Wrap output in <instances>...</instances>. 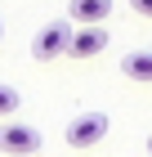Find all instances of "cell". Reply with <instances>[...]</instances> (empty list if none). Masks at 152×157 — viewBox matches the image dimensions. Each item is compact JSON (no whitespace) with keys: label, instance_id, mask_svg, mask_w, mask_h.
Returning <instances> with one entry per match:
<instances>
[{"label":"cell","instance_id":"obj_1","mask_svg":"<svg viewBox=\"0 0 152 157\" xmlns=\"http://www.w3.org/2000/svg\"><path fill=\"white\" fill-rule=\"evenodd\" d=\"M67 45H72V23H63V18H58V23H45V27L32 36V59H40V63L63 59Z\"/></svg>","mask_w":152,"mask_h":157},{"label":"cell","instance_id":"obj_2","mask_svg":"<svg viewBox=\"0 0 152 157\" xmlns=\"http://www.w3.org/2000/svg\"><path fill=\"white\" fill-rule=\"evenodd\" d=\"M107 126H112L107 112H81V117L67 121V135H63V139H67L72 148H94V144L107 135Z\"/></svg>","mask_w":152,"mask_h":157},{"label":"cell","instance_id":"obj_3","mask_svg":"<svg viewBox=\"0 0 152 157\" xmlns=\"http://www.w3.org/2000/svg\"><path fill=\"white\" fill-rule=\"evenodd\" d=\"M0 153H9V157L40 153V130L36 126H23V121H5L0 126Z\"/></svg>","mask_w":152,"mask_h":157},{"label":"cell","instance_id":"obj_4","mask_svg":"<svg viewBox=\"0 0 152 157\" xmlns=\"http://www.w3.org/2000/svg\"><path fill=\"white\" fill-rule=\"evenodd\" d=\"M103 49H107V27H81V32H72V45H67L72 59H94Z\"/></svg>","mask_w":152,"mask_h":157},{"label":"cell","instance_id":"obj_5","mask_svg":"<svg viewBox=\"0 0 152 157\" xmlns=\"http://www.w3.org/2000/svg\"><path fill=\"white\" fill-rule=\"evenodd\" d=\"M121 76L139 81V85H152V49H125L121 54Z\"/></svg>","mask_w":152,"mask_h":157},{"label":"cell","instance_id":"obj_6","mask_svg":"<svg viewBox=\"0 0 152 157\" xmlns=\"http://www.w3.org/2000/svg\"><path fill=\"white\" fill-rule=\"evenodd\" d=\"M67 13H72V23H81V27H103V18L112 13V0H72Z\"/></svg>","mask_w":152,"mask_h":157},{"label":"cell","instance_id":"obj_7","mask_svg":"<svg viewBox=\"0 0 152 157\" xmlns=\"http://www.w3.org/2000/svg\"><path fill=\"white\" fill-rule=\"evenodd\" d=\"M18 103H23V99H18V90H13V85H0V117H9Z\"/></svg>","mask_w":152,"mask_h":157},{"label":"cell","instance_id":"obj_8","mask_svg":"<svg viewBox=\"0 0 152 157\" xmlns=\"http://www.w3.org/2000/svg\"><path fill=\"white\" fill-rule=\"evenodd\" d=\"M130 9L139 13V18H152V0H130Z\"/></svg>","mask_w":152,"mask_h":157},{"label":"cell","instance_id":"obj_9","mask_svg":"<svg viewBox=\"0 0 152 157\" xmlns=\"http://www.w3.org/2000/svg\"><path fill=\"white\" fill-rule=\"evenodd\" d=\"M148 157H152V139H148Z\"/></svg>","mask_w":152,"mask_h":157},{"label":"cell","instance_id":"obj_10","mask_svg":"<svg viewBox=\"0 0 152 157\" xmlns=\"http://www.w3.org/2000/svg\"><path fill=\"white\" fill-rule=\"evenodd\" d=\"M0 36H5V23H0Z\"/></svg>","mask_w":152,"mask_h":157}]
</instances>
